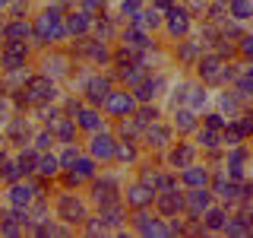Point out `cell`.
Listing matches in <instances>:
<instances>
[{"label":"cell","mask_w":253,"mask_h":238,"mask_svg":"<svg viewBox=\"0 0 253 238\" xmlns=\"http://www.w3.org/2000/svg\"><path fill=\"white\" fill-rule=\"evenodd\" d=\"M57 95V89H54V83L47 76H35V79H29V86H26V102H47V99H54Z\"/></svg>","instance_id":"obj_1"},{"label":"cell","mask_w":253,"mask_h":238,"mask_svg":"<svg viewBox=\"0 0 253 238\" xmlns=\"http://www.w3.org/2000/svg\"><path fill=\"white\" fill-rule=\"evenodd\" d=\"M51 35H54V38L63 35L60 13H57V10H47L44 16H38V38H42V42H51Z\"/></svg>","instance_id":"obj_2"},{"label":"cell","mask_w":253,"mask_h":238,"mask_svg":"<svg viewBox=\"0 0 253 238\" xmlns=\"http://www.w3.org/2000/svg\"><path fill=\"white\" fill-rule=\"evenodd\" d=\"M60 219H67V222H83V219H85V206L79 203L73 194H63V197H60Z\"/></svg>","instance_id":"obj_3"},{"label":"cell","mask_w":253,"mask_h":238,"mask_svg":"<svg viewBox=\"0 0 253 238\" xmlns=\"http://www.w3.org/2000/svg\"><path fill=\"white\" fill-rule=\"evenodd\" d=\"M22 60H26V45L22 42H10L3 48V67L6 70H19Z\"/></svg>","instance_id":"obj_4"},{"label":"cell","mask_w":253,"mask_h":238,"mask_svg":"<svg viewBox=\"0 0 253 238\" xmlns=\"http://www.w3.org/2000/svg\"><path fill=\"white\" fill-rule=\"evenodd\" d=\"M108 108L117 111V115H126V111H133V95H126V92H111V95H108Z\"/></svg>","instance_id":"obj_5"},{"label":"cell","mask_w":253,"mask_h":238,"mask_svg":"<svg viewBox=\"0 0 253 238\" xmlns=\"http://www.w3.org/2000/svg\"><path fill=\"white\" fill-rule=\"evenodd\" d=\"M218 67H221V58L209 54V58L200 60V76H203V79H218Z\"/></svg>","instance_id":"obj_6"},{"label":"cell","mask_w":253,"mask_h":238,"mask_svg":"<svg viewBox=\"0 0 253 238\" xmlns=\"http://www.w3.org/2000/svg\"><path fill=\"white\" fill-rule=\"evenodd\" d=\"M108 95H111V83H108V79H92V83H89V99L92 102H108Z\"/></svg>","instance_id":"obj_7"},{"label":"cell","mask_w":253,"mask_h":238,"mask_svg":"<svg viewBox=\"0 0 253 238\" xmlns=\"http://www.w3.org/2000/svg\"><path fill=\"white\" fill-rule=\"evenodd\" d=\"M92 153L98 156V159H111L117 153V146H111V137H95L92 140Z\"/></svg>","instance_id":"obj_8"},{"label":"cell","mask_w":253,"mask_h":238,"mask_svg":"<svg viewBox=\"0 0 253 238\" xmlns=\"http://www.w3.org/2000/svg\"><path fill=\"white\" fill-rule=\"evenodd\" d=\"M29 200H32V187L29 184H16L10 190V203L13 206H29Z\"/></svg>","instance_id":"obj_9"},{"label":"cell","mask_w":253,"mask_h":238,"mask_svg":"<svg viewBox=\"0 0 253 238\" xmlns=\"http://www.w3.org/2000/svg\"><path fill=\"white\" fill-rule=\"evenodd\" d=\"M168 29L174 32V35H184V32L190 29L187 13H184V10H174V13H171V19H168Z\"/></svg>","instance_id":"obj_10"},{"label":"cell","mask_w":253,"mask_h":238,"mask_svg":"<svg viewBox=\"0 0 253 238\" xmlns=\"http://www.w3.org/2000/svg\"><path fill=\"white\" fill-rule=\"evenodd\" d=\"M158 206H162V213H177L180 210V197L174 194V190H165V194L158 197Z\"/></svg>","instance_id":"obj_11"},{"label":"cell","mask_w":253,"mask_h":238,"mask_svg":"<svg viewBox=\"0 0 253 238\" xmlns=\"http://www.w3.org/2000/svg\"><path fill=\"white\" fill-rule=\"evenodd\" d=\"M206 206H209V194H206L203 187L193 190V194H190V213H203Z\"/></svg>","instance_id":"obj_12"},{"label":"cell","mask_w":253,"mask_h":238,"mask_svg":"<svg viewBox=\"0 0 253 238\" xmlns=\"http://www.w3.org/2000/svg\"><path fill=\"white\" fill-rule=\"evenodd\" d=\"M95 200H98L101 206H108L111 200H114V184H111V181H105V184H95Z\"/></svg>","instance_id":"obj_13"},{"label":"cell","mask_w":253,"mask_h":238,"mask_svg":"<svg viewBox=\"0 0 253 238\" xmlns=\"http://www.w3.org/2000/svg\"><path fill=\"white\" fill-rule=\"evenodd\" d=\"M184 181H187V184H193V187H203V184H206V172H203V169H196V165H187Z\"/></svg>","instance_id":"obj_14"},{"label":"cell","mask_w":253,"mask_h":238,"mask_svg":"<svg viewBox=\"0 0 253 238\" xmlns=\"http://www.w3.org/2000/svg\"><path fill=\"white\" fill-rule=\"evenodd\" d=\"M146 137H149V143H152V146H165V143H168V130H165V127H152Z\"/></svg>","instance_id":"obj_15"},{"label":"cell","mask_w":253,"mask_h":238,"mask_svg":"<svg viewBox=\"0 0 253 238\" xmlns=\"http://www.w3.org/2000/svg\"><path fill=\"white\" fill-rule=\"evenodd\" d=\"M26 35H29L26 22H13V26L6 29V38H10V42H19V38H26Z\"/></svg>","instance_id":"obj_16"},{"label":"cell","mask_w":253,"mask_h":238,"mask_svg":"<svg viewBox=\"0 0 253 238\" xmlns=\"http://www.w3.org/2000/svg\"><path fill=\"white\" fill-rule=\"evenodd\" d=\"M206 226H209V229H225V213H221V210H209V213H206Z\"/></svg>","instance_id":"obj_17"},{"label":"cell","mask_w":253,"mask_h":238,"mask_svg":"<svg viewBox=\"0 0 253 238\" xmlns=\"http://www.w3.org/2000/svg\"><path fill=\"white\" fill-rule=\"evenodd\" d=\"M67 26H70V32H85L89 29V19H85V13H73Z\"/></svg>","instance_id":"obj_18"},{"label":"cell","mask_w":253,"mask_h":238,"mask_svg":"<svg viewBox=\"0 0 253 238\" xmlns=\"http://www.w3.org/2000/svg\"><path fill=\"white\" fill-rule=\"evenodd\" d=\"M149 200H152V194H149L146 187H133L130 190V203L133 206H142V203H149Z\"/></svg>","instance_id":"obj_19"},{"label":"cell","mask_w":253,"mask_h":238,"mask_svg":"<svg viewBox=\"0 0 253 238\" xmlns=\"http://www.w3.org/2000/svg\"><path fill=\"white\" fill-rule=\"evenodd\" d=\"M158 89H162V79H149V83L139 89V99H146V102H149L152 95H158Z\"/></svg>","instance_id":"obj_20"},{"label":"cell","mask_w":253,"mask_h":238,"mask_svg":"<svg viewBox=\"0 0 253 238\" xmlns=\"http://www.w3.org/2000/svg\"><path fill=\"white\" fill-rule=\"evenodd\" d=\"M231 13L237 16V19H250V13H253V6L247 3V0H234V6H231Z\"/></svg>","instance_id":"obj_21"},{"label":"cell","mask_w":253,"mask_h":238,"mask_svg":"<svg viewBox=\"0 0 253 238\" xmlns=\"http://www.w3.org/2000/svg\"><path fill=\"white\" fill-rule=\"evenodd\" d=\"M57 159H54V156H42V162H38V172H42V175H54V172H57Z\"/></svg>","instance_id":"obj_22"},{"label":"cell","mask_w":253,"mask_h":238,"mask_svg":"<svg viewBox=\"0 0 253 238\" xmlns=\"http://www.w3.org/2000/svg\"><path fill=\"white\" fill-rule=\"evenodd\" d=\"M126 45H139V48H146V45H152V42H149V38L142 35V32L130 29V32H126Z\"/></svg>","instance_id":"obj_23"},{"label":"cell","mask_w":253,"mask_h":238,"mask_svg":"<svg viewBox=\"0 0 253 238\" xmlns=\"http://www.w3.org/2000/svg\"><path fill=\"white\" fill-rule=\"evenodd\" d=\"M190 156H193V149H190V146H180L177 153L171 156V162H174V165H187V162H190Z\"/></svg>","instance_id":"obj_24"},{"label":"cell","mask_w":253,"mask_h":238,"mask_svg":"<svg viewBox=\"0 0 253 238\" xmlns=\"http://www.w3.org/2000/svg\"><path fill=\"white\" fill-rule=\"evenodd\" d=\"M101 219H105L108 226H117V222H121V210H117V206H105V213H101Z\"/></svg>","instance_id":"obj_25"},{"label":"cell","mask_w":253,"mask_h":238,"mask_svg":"<svg viewBox=\"0 0 253 238\" xmlns=\"http://www.w3.org/2000/svg\"><path fill=\"white\" fill-rule=\"evenodd\" d=\"M79 124L95 130V127H98V115H95V111H83V115H79Z\"/></svg>","instance_id":"obj_26"},{"label":"cell","mask_w":253,"mask_h":238,"mask_svg":"<svg viewBox=\"0 0 253 238\" xmlns=\"http://www.w3.org/2000/svg\"><path fill=\"white\" fill-rule=\"evenodd\" d=\"M200 143H203V146H209V149H215L218 146V133L215 130H203L200 133Z\"/></svg>","instance_id":"obj_27"},{"label":"cell","mask_w":253,"mask_h":238,"mask_svg":"<svg viewBox=\"0 0 253 238\" xmlns=\"http://www.w3.org/2000/svg\"><path fill=\"white\" fill-rule=\"evenodd\" d=\"M19 222H26V213H16V210L3 213V226H19Z\"/></svg>","instance_id":"obj_28"},{"label":"cell","mask_w":253,"mask_h":238,"mask_svg":"<svg viewBox=\"0 0 253 238\" xmlns=\"http://www.w3.org/2000/svg\"><path fill=\"white\" fill-rule=\"evenodd\" d=\"M177 127L180 130H190V127H193V115H190V111H177Z\"/></svg>","instance_id":"obj_29"},{"label":"cell","mask_w":253,"mask_h":238,"mask_svg":"<svg viewBox=\"0 0 253 238\" xmlns=\"http://www.w3.org/2000/svg\"><path fill=\"white\" fill-rule=\"evenodd\" d=\"M124 79H126V83H139V79H142V70H139V67L124 70Z\"/></svg>","instance_id":"obj_30"},{"label":"cell","mask_w":253,"mask_h":238,"mask_svg":"<svg viewBox=\"0 0 253 238\" xmlns=\"http://www.w3.org/2000/svg\"><path fill=\"white\" fill-rule=\"evenodd\" d=\"M60 165H76V149H67L63 159H60Z\"/></svg>","instance_id":"obj_31"},{"label":"cell","mask_w":253,"mask_h":238,"mask_svg":"<svg viewBox=\"0 0 253 238\" xmlns=\"http://www.w3.org/2000/svg\"><path fill=\"white\" fill-rule=\"evenodd\" d=\"M124 13H139V0H124Z\"/></svg>","instance_id":"obj_32"},{"label":"cell","mask_w":253,"mask_h":238,"mask_svg":"<svg viewBox=\"0 0 253 238\" xmlns=\"http://www.w3.org/2000/svg\"><path fill=\"white\" fill-rule=\"evenodd\" d=\"M193 54H196V45H184V48H180V58H193Z\"/></svg>","instance_id":"obj_33"},{"label":"cell","mask_w":253,"mask_h":238,"mask_svg":"<svg viewBox=\"0 0 253 238\" xmlns=\"http://www.w3.org/2000/svg\"><path fill=\"white\" fill-rule=\"evenodd\" d=\"M149 118H155V108H142V111H139V124H146Z\"/></svg>","instance_id":"obj_34"},{"label":"cell","mask_w":253,"mask_h":238,"mask_svg":"<svg viewBox=\"0 0 253 238\" xmlns=\"http://www.w3.org/2000/svg\"><path fill=\"white\" fill-rule=\"evenodd\" d=\"M117 156H121V159H126V162H130V159H133V149H130V146H117Z\"/></svg>","instance_id":"obj_35"},{"label":"cell","mask_w":253,"mask_h":238,"mask_svg":"<svg viewBox=\"0 0 253 238\" xmlns=\"http://www.w3.org/2000/svg\"><path fill=\"white\" fill-rule=\"evenodd\" d=\"M60 137H63V140L73 137V124H60Z\"/></svg>","instance_id":"obj_36"},{"label":"cell","mask_w":253,"mask_h":238,"mask_svg":"<svg viewBox=\"0 0 253 238\" xmlns=\"http://www.w3.org/2000/svg\"><path fill=\"white\" fill-rule=\"evenodd\" d=\"M244 54H250V58H253V35L244 38Z\"/></svg>","instance_id":"obj_37"},{"label":"cell","mask_w":253,"mask_h":238,"mask_svg":"<svg viewBox=\"0 0 253 238\" xmlns=\"http://www.w3.org/2000/svg\"><path fill=\"white\" fill-rule=\"evenodd\" d=\"M225 121H221V115H209V127H221Z\"/></svg>","instance_id":"obj_38"},{"label":"cell","mask_w":253,"mask_h":238,"mask_svg":"<svg viewBox=\"0 0 253 238\" xmlns=\"http://www.w3.org/2000/svg\"><path fill=\"white\" fill-rule=\"evenodd\" d=\"M98 35H105V38L111 35V26H108V22H98Z\"/></svg>","instance_id":"obj_39"},{"label":"cell","mask_w":253,"mask_h":238,"mask_svg":"<svg viewBox=\"0 0 253 238\" xmlns=\"http://www.w3.org/2000/svg\"><path fill=\"white\" fill-rule=\"evenodd\" d=\"M101 229H105V222H101V226H98V222H89V232H92V235H98Z\"/></svg>","instance_id":"obj_40"},{"label":"cell","mask_w":253,"mask_h":238,"mask_svg":"<svg viewBox=\"0 0 253 238\" xmlns=\"http://www.w3.org/2000/svg\"><path fill=\"white\" fill-rule=\"evenodd\" d=\"M190 6H193V10H206V3H203V0H190Z\"/></svg>","instance_id":"obj_41"},{"label":"cell","mask_w":253,"mask_h":238,"mask_svg":"<svg viewBox=\"0 0 253 238\" xmlns=\"http://www.w3.org/2000/svg\"><path fill=\"white\" fill-rule=\"evenodd\" d=\"M0 121H6V102L0 99Z\"/></svg>","instance_id":"obj_42"},{"label":"cell","mask_w":253,"mask_h":238,"mask_svg":"<svg viewBox=\"0 0 253 238\" xmlns=\"http://www.w3.org/2000/svg\"><path fill=\"white\" fill-rule=\"evenodd\" d=\"M155 3H158V6H168V3H171V0H155Z\"/></svg>","instance_id":"obj_43"},{"label":"cell","mask_w":253,"mask_h":238,"mask_svg":"<svg viewBox=\"0 0 253 238\" xmlns=\"http://www.w3.org/2000/svg\"><path fill=\"white\" fill-rule=\"evenodd\" d=\"M3 3H6V0H0V6H3Z\"/></svg>","instance_id":"obj_44"}]
</instances>
